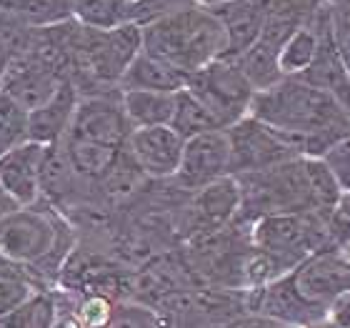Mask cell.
Segmentation results:
<instances>
[{
  "label": "cell",
  "mask_w": 350,
  "mask_h": 328,
  "mask_svg": "<svg viewBox=\"0 0 350 328\" xmlns=\"http://www.w3.org/2000/svg\"><path fill=\"white\" fill-rule=\"evenodd\" d=\"M248 116L288 136L306 158H321L350 131V108L300 78L258 90Z\"/></svg>",
  "instance_id": "cell-1"
},
{
  "label": "cell",
  "mask_w": 350,
  "mask_h": 328,
  "mask_svg": "<svg viewBox=\"0 0 350 328\" xmlns=\"http://www.w3.org/2000/svg\"><path fill=\"white\" fill-rule=\"evenodd\" d=\"M241 213L245 220L280 213H321L328 216L340 188L321 158H293L268 171L238 175Z\"/></svg>",
  "instance_id": "cell-2"
},
{
  "label": "cell",
  "mask_w": 350,
  "mask_h": 328,
  "mask_svg": "<svg viewBox=\"0 0 350 328\" xmlns=\"http://www.w3.org/2000/svg\"><path fill=\"white\" fill-rule=\"evenodd\" d=\"M143 51L190 78L226 55V33L211 8L190 3L143 25Z\"/></svg>",
  "instance_id": "cell-3"
},
{
  "label": "cell",
  "mask_w": 350,
  "mask_h": 328,
  "mask_svg": "<svg viewBox=\"0 0 350 328\" xmlns=\"http://www.w3.org/2000/svg\"><path fill=\"white\" fill-rule=\"evenodd\" d=\"M143 51V28L125 23L110 30L78 28L70 83L81 95L118 90L125 71Z\"/></svg>",
  "instance_id": "cell-4"
},
{
  "label": "cell",
  "mask_w": 350,
  "mask_h": 328,
  "mask_svg": "<svg viewBox=\"0 0 350 328\" xmlns=\"http://www.w3.org/2000/svg\"><path fill=\"white\" fill-rule=\"evenodd\" d=\"M325 218L328 216L321 213H280L256 218L250 223L253 251L275 276H283L313 251L333 246Z\"/></svg>",
  "instance_id": "cell-5"
},
{
  "label": "cell",
  "mask_w": 350,
  "mask_h": 328,
  "mask_svg": "<svg viewBox=\"0 0 350 328\" xmlns=\"http://www.w3.org/2000/svg\"><path fill=\"white\" fill-rule=\"evenodd\" d=\"M190 93L203 103L218 128H230L250 113L256 88L250 86L235 58H218L193 73L185 83Z\"/></svg>",
  "instance_id": "cell-6"
},
{
  "label": "cell",
  "mask_w": 350,
  "mask_h": 328,
  "mask_svg": "<svg viewBox=\"0 0 350 328\" xmlns=\"http://www.w3.org/2000/svg\"><path fill=\"white\" fill-rule=\"evenodd\" d=\"M66 228L53 211L33 205H21L8 218L0 220V253L10 261L38 268L48 261H55V251L60 246V234Z\"/></svg>",
  "instance_id": "cell-7"
},
{
  "label": "cell",
  "mask_w": 350,
  "mask_h": 328,
  "mask_svg": "<svg viewBox=\"0 0 350 328\" xmlns=\"http://www.w3.org/2000/svg\"><path fill=\"white\" fill-rule=\"evenodd\" d=\"M230 146V175H248L268 171L285 161L300 158L298 146L280 131L265 125L253 116H245L235 125L226 128Z\"/></svg>",
  "instance_id": "cell-8"
},
{
  "label": "cell",
  "mask_w": 350,
  "mask_h": 328,
  "mask_svg": "<svg viewBox=\"0 0 350 328\" xmlns=\"http://www.w3.org/2000/svg\"><path fill=\"white\" fill-rule=\"evenodd\" d=\"M295 291L313 308L328 316V308L343 293L350 291V263L343 248L325 246L306 255L293 270H288Z\"/></svg>",
  "instance_id": "cell-9"
},
{
  "label": "cell",
  "mask_w": 350,
  "mask_h": 328,
  "mask_svg": "<svg viewBox=\"0 0 350 328\" xmlns=\"http://www.w3.org/2000/svg\"><path fill=\"white\" fill-rule=\"evenodd\" d=\"M131 131L133 128L120 105V90H108V93L81 95L68 136L123 151Z\"/></svg>",
  "instance_id": "cell-10"
},
{
  "label": "cell",
  "mask_w": 350,
  "mask_h": 328,
  "mask_svg": "<svg viewBox=\"0 0 350 328\" xmlns=\"http://www.w3.org/2000/svg\"><path fill=\"white\" fill-rule=\"evenodd\" d=\"M228 175H230V146L226 131H208L185 140L180 166L173 175L180 188L196 193Z\"/></svg>",
  "instance_id": "cell-11"
},
{
  "label": "cell",
  "mask_w": 350,
  "mask_h": 328,
  "mask_svg": "<svg viewBox=\"0 0 350 328\" xmlns=\"http://www.w3.org/2000/svg\"><path fill=\"white\" fill-rule=\"evenodd\" d=\"M248 314H256L260 318H268V321H275L288 328H308L325 318L323 311L313 308L295 291L288 273L250 291Z\"/></svg>",
  "instance_id": "cell-12"
},
{
  "label": "cell",
  "mask_w": 350,
  "mask_h": 328,
  "mask_svg": "<svg viewBox=\"0 0 350 328\" xmlns=\"http://www.w3.org/2000/svg\"><path fill=\"white\" fill-rule=\"evenodd\" d=\"M183 146L185 140L170 125H155V128H133L123 151L143 175L165 181L178 173Z\"/></svg>",
  "instance_id": "cell-13"
},
{
  "label": "cell",
  "mask_w": 350,
  "mask_h": 328,
  "mask_svg": "<svg viewBox=\"0 0 350 328\" xmlns=\"http://www.w3.org/2000/svg\"><path fill=\"white\" fill-rule=\"evenodd\" d=\"M68 78L53 66L51 60H45L40 53L30 43L28 53L15 63L0 81V90L8 93L13 101H18L23 108L33 110L40 103H45Z\"/></svg>",
  "instance_id": "cell-14"
},
{
  "label": "cell",
  "mask_w": 350,
  "mask_h": 328,
  "mask_svg": "<svg viewBox=\"0 0 350 328\" xmlns=\"http://www.w3.org/2000/svg\"><path fill=\"white\" fill-rule=\"evenodd\" d=\"M48 146L25 140L13 151L0 155V186L13 196L18 205H33L40 201L43 163Z\"/></svg>",
  "instance_id": "cell-15"
},
{
  "label": "cell",
  "mask_w": 350,
  "mask_h": 328,
  "mask_svg": "<svg viewBox=\"0 0 350 328\" xmlns=\"http://www.w3.org/2000/svg\"><path fill=\"white\" fill-rule=\"evenodd\" d=\"M188 211L190 231L196 236L223 231L241 213V188H238V181H235L233 175H228V178H220V181L196 190Z\"/></svg>",
  "instance_id": "cell-16"
},
{
  "label": "cell",
  "mask_w": 350,
  "mask_h": 328,
  "mask_svg": "<svg viewBox=\"0 0 350 328\" xmlns=\"http://www.w3.org/2000/svg\"><path fill=\"white\" fill-rule=\"evenodd\" d=\"M211 10L226 33V55L223 58H241L260 38L265 13H268V0H230V3L215 5Z\"/></svg>",
  "instance_id": "cell-17"
},
{
  "label": "cell",
  "mask_w": 350,
  "mask_h": 328,
  "mask_svg": "<svg viewBox=\"0 0 350 328\" xmlns=\"http://www.w3.org/2000/svg\"><path fill=\"white\" fill-rule=\"evenodd\" d=\"M81 93L73 83H63L55 93L28 113V140L40 146H58L73 125Z\"/></svg>",
  "instance_id": "cell-18"
},
{
  "label": "cell",
  "mask_w": 350,
  "mask_h": 328,
  "mask_svg": "<svg viewBox=\"0 0 350 328\" xmlns=\"http://www.w3.org/2000/svg\"><path fill=\"white\" fill-rule=\"evenodd\" d=\"M300 81L321 88V90H325L328 95H333L338 103H343L345 108H350V73H348V68H345L343 55H340V51H338L336 40H333V30H330V8H328V15L323 18L318 53H315L310 68L300 75Z\"/></svg>",
  "instance_id": "cell-19"
},
{
  "label": "cell",
  "mask_w": 350,
  "mask_h": 328,
  "mask_svg": "<svg viewBox=\"0 0 350 328\" xmlns=\"http://www.w3.org/2000/svg\"><path fill=\"white\" fill-rule=\"evenodd\" d=\"M188 83V78L178 73L168 63L155 58L150 53L140 51L131 68L125 71L118 90H158V93H178Z\"/></svg>",
  "instance_id": "cell-20"
},
{
  "label": "cell",
  "mask_w": 350,
  "mask_h": 328,
  "mask_svg": "<svg viewBox=\"0 0 350 328\" xmlns=\"http://www.w3.org/2000/svg\"><path fill=\"white\" fill-rule=\"evenodd\" d=\"M330 3L325 0V5L321 8V13L315 15L313 23L303 25L300 30H295L285 45L278 53V68H280V75L283 78H300L306 73L310 63H313L315 53H318V43H321V25L323 18L328 15Z\"/></svg>",
  "instance_id": "cell-21"
},
{
  "label": "cell",
  "mask_w": 350,
  "mask_h": 328,
  "mask_svg": "<svg viewBox=\"0 0 350 328\" xmlns=\"http://www.w3.org/2000/svg\"><path fill=\"white\" fill-rule=\"evenodd\" d=\"M120 105L131 128L170 125L175 108V93L158 90H120Z\"/></svg>",
  "instance_id": "cell-22"
},
{
  "label": "cell",
  "mask_w": 350,
  "mask_h": 328,
  "mask_svg": "<svg viewBox=\"0 0 350 328\" xmlns=\"http://www.w3.org/2000/svg\"><path fill=\"white\" fill-rule=\"evenodd\" d=\"M58 146L66 155L70 171L81 178H103L120 155V151H116V148L98 146V143L73 138V136H66Z\"/></svg>",
  "instance_id": "cell-23"
},
{
  "label": "cell",
  "mask_w": 350,
  "mask_h": 328,
  "mask_svg": "<svg viewBox=\"0 0 350 328\" xmlns=\"http://www.w3.org/2000/svg\"><path fill=\"white\" fill-rule=\"evenodd\" d=\"M0 8L21 18L33 30L73 21V0H0Z\"/></svg>",
  "instance_id": "cell-24"
},
{
  "label": "cell",
  "mask_w": 350,
  "mask_h": 328,
  "mask_svg": "<svg viewBox=\"0 0 350 328\" xmlns=\"http://www.w3.org/2000/svg\"><path fill=\"white\" fill-rule=\"evenodd\" d=\"M58 316V293L40 288L10 314L0 316V328H53Z\"/></svg>",
  "instance_id": "cell-25"
},
{
  "label": "cell",
  "mask_w": 350,
  "mask_h": 328,
  "mask_svg": "<svg viewBox=\"0 0 350 328\" xmlns=\"http://www.w3.org/2000/svg\"><path fill=\"white\" fill-rule=\"evenodd\" d=\"M131 0H73V21L83 28L110 30L131 23Z\"/></svg>",
  "instance_id": "cell-26"
},
{
  "label": "cell",
  "mask_w": 350,
  "mask_h": 328,
  "mask_svg": "<svg viewBox=\"0 0 350 328\" xmlns=\"http://www.w3.org/2000/svg\"><path fill=\"white\" fill-rule=\"evenodd\" d=\"M40 288L43 286L38 283L33 268L5 258L0 263V316L10 314L13 308H18L23 301L30 299Z\"/></svg>",
  "instance_id": "cell-27"
},
{
  "label": "cell",
  "mask_w": 350,
  "mask_h": 328,
  "mask_svg": "<svg viewBox=\"0 0 350 328\" xmlns=\"http://www.w3.org/2000/svg\"><path fill=\"white\" fill-rule=\"evenodd\" d=\"M170 128H173L183 140L196 138V136L208 133V131H223V128H218V123L213 121L211 113L203 108V103L198 101L188 88H183V90L175 93V108H173V118H170Z\"/></svg>",
  "instance_id": "cell-28"
},
{
  "label": "cell",
  "mask_w": 350,
  "mask_h": 328,
  "mask_svg": "<svg viewBox=\"0 0 350 328\" xmlns=\"http://www.w3.org/2000/svg\"><path fill=\"white\" fill-rule=\"evenodd\" d=\"M36 30L25 25L21 18L0 8V81L18 60L28 53Z\"/></svg>",
  "instance_id": "cell-29"
},
{
  "label": "cell",
  "mask_w": 350,
  "mask_h": 328,
  "mask_svg": "<svg viewBox=\"0 0 350 328\" xmlns=\"http://www.w3.org/2000/svg\"><path fill=\"white\" fill-rule=\"evenodd\" d=\"M28 140V110L0 90V155Z\"/></svg>",
  "instance_id": "cell-30"
},
{
  "label": "cell",
  "mask_w": 350,
  "mask_h": 328,
  "mask_svg": "<svg viewBox=\"0 0 350 328\" xmlns=\"http://www.w3.org/2000/svg\"><path fill=\"white\" fill-rule=\"evenodd\" d=\"M73 308L83 328H108L113 311H116V301L105 293H83L81 301L73 303Z\"/></svg>",
  "instance_id": "cell-31"
},
{
  "label": "cell",
  "mask_w": 350,
  "mask_h": 328,
  "mask_svg": "<svg viewBox=\"0 0 350 328\" xmlns=\"http://www.w3.org/2000/svg\"><path fill=\"white\" fill-rule=\"evenodd\" d=\"M108 328H165L158 311L143 303H116Z\"/></svg>",
  "instance_id": "cell-32"
},
{
  "label": "cell",
  "mask_w": 350,
  "mask_h": 328,
  "mask_svg": "<svg viewBox=\"0 0 350 328\" xmlns=\"http://www.w3.org/2000/svg\"><path fill=\"white\" fill-rule=\"evenodd\" d=\"M340 190H350V131L321 155Z\"/></svg>",
  "instance_id": "cell-33"
},
{
  "label": "cell",
  "mask_w": 350,
  "mask_h": 328,
  "mask_svg": "<svg viewBox=\"0 0 350 328\" xmlns=\"http://www.w3.org/2000/svg\"><path fill=\"white\" fill-rule=\"evenodd\" d=\"M190 3H196V0H135V3H133L131 23H135V25L143 28L148 23L158 21V18H165V15L180 10V8L190 5Z\"/></svg>",
  "instance_id": "cell-34"
},
{
  "label": "cell",
  "mask_w": 350,
  "mask_h": 328,
  "mask_svg": "<svg viewBox=\"0 0 350 328\" xmlns=\"http://www.w3.org/2000/svg\"><path fill=\"white\" fill-rule=\"evenodd\" d=\"M325 220H328L330 243L336 248H343L350 241V190H340V196Z\"/></svg>",
  "instance_id": "cell-35"
},
{
  "label": "cell",
  "mask_w": 350,
  "mask_h": 328,
  "mask_svg": "<svg viewBox=\"0 0 350 328\" xmlns=\"http://www.w3.org/2000/svg\"><path fill=\"white\" fill-rule=\"evenodd\" d=\"M330 30H333V40H336L350 73V8L330 3Z\"/></svg>",
  "instance_id": "cell-36"
},
{
  "label": "cell",
  "mask_w": 350,
  "mask_h": 328,
  "mask_svg": "<svg viewBox=\"0 0 350 328\" xmlns=\"http://www.w3.org/2000/svg\"><path fill=\"white\" fill-rule=\"evenodd\" d=\"M328 321H333L338 328H350V291L343 293L340 299L328 308Z\"/></svg>",
  "instance_id": "cell-37"
},
{
  "label": "cell",
  "mask_w": 350,
  "mask_h": 328,
  "mask_svg": "<svg viewBox=\"0 0 350 328\" xmlns=\"http://www.w3.org/2000/svg\"><path fill=\"white\" fill-rule=\"evenodd\" d=\"M18 208H21V205L15 203L13 196H10V193H8V190L0 186V220L8 218V216H10L13 211H18Z\"/></svg>",
  "instance_id": "cell-38"
},
{
  "label": "cell",
  "mask_w": 350,
  "mask_h": 328,
  "mask_svg": "<svg viewBox=\"0 0 350 328\" xmlns=\"http://www.w3.org/2000/svg\"><path fill=\"white\" fill-rule=\"evenodd\" d=\"M196 3H200L205 8H215V5H223V3H230V0H196Z\"/></svg>",
  "instance_id": "cell-39"
},
{
  "label": "cell",
  "mask_w": 350,
  "mask_h": 328,
  "mask_svg": "<svg viewBox=\"0 0 350 328\" xmlns=\"http://www.w3.org/2000/svg\"><path fill=\"white\" fill-rule=\"evenodd\" d=\"M308 328H338V326L333 321H328V318H323V321L313 323V326H308Z\"/></svg>",
  "instance_id": "cell-40"
},
{
  "label": "cell",
  "mask_w": 350,
  "mask_h": 328,
  "mask_svg": "<svg viewBox=\"0 0 350 328\" xmlns=\"http://www.w3.org/2000/svg\"><path fill=\"white\" fill-rule=\"evenodd\" d=\"M330 3H336V5H343V8H350V0H330Z\"/></svg>",
  "instance_id": "cell-41"
},
{
  "label": "cell",
  "mask_w": 350,
  "mask_h": 328,
  "mask_svg": "<svg viewBox=\"0 0 350 328\" xmlns=\"http://www.w3.org/2000/svg\"><path fill=\"white\" fill-rule=\"evenodd\" d=\"M343 253H345V258H348V263H350V241L343 246Z\"/></svg>",
  "instance_id": "cell-42"
},
{
  "label": "cell",
  "mask_w": 350,
  "mask_h": 328,
  "mask_svg": "<svg viewBox=\"0 0 350 328\" xmlns=\"http://www.w3.org/2000/svg\"><path fill=\"white\" fill-rule=\"evenodd\" d=\"M131 3H135V0H131Z\"/></svg>",
  "instance_id": "cell-43"
}]
</instances>
